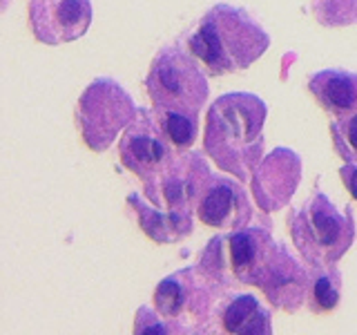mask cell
<instances>
[{
    "mask_svg": "<svg viewBox=\"0 0 357 335\" xmlns=\"http://www.w3.org/2000/svg\"><path fill=\"white\" fill-rule=\"evenodd\" d=\"M268 107L255 94L234 92L217 98L208 112L206 152L221 170L248 181L264 152Z\"/></svg>",
    "mask_w": 357,
    "mask_h": 335,
    "instance_id": "cell-1",
    "label": "cell"
},
{
    "mask_svg": "<svg viewBox=\"0 0 357 335\" xmlns=\"http://www.w3.org/2000/svg\"><path fill=\"white\" fill-rule=\"evenodd\" d=\"M271 36L245 14L230 5H215L190 36V54L215 76L241 72L268 50Z\"/></svg>",
    "mask_w": 357,
    "mask_h": 335,
    "instance_id": "cell-2",
    "label": "cell"
},
{
    "mask_svg": "<svg viewBox=\"0 0 357 335\" xmlns=\"http://www.w3.org/2000/svg\"><path fill=\"white\" fill-rule=\"evenodd\" d=\"M290 234L297 251L312 268H331L351 248L355 239V223L351 210L342 215L328 197L315 193L306 204L293 210Z\"/></svg>",
    "mask_w": 357,
    "mask_h": 335,
    "instance_id": "cell-3",
    "label": "cell"
},
{
    "mask_svg": "<svg viewBox=\"0 0 357 335\" xmlns=\"http://www.w3.org/2000/svg\"><path fill=\"white\" fill-rule=\"evenodd\" d=\"M145 87L156 110L195 112L208 98V81L197 63L176 47H165L154 56Z\"/></svg>",
    "mask_w": 357,
    "mask_h": 335,
    "instance_id": "cell-4",
    "label": "cell"
},
{
    "mask_svg": "<svg viewBox=\"0 0 357 335\" xmlns=\"http://www.w3.org/2000/svg\"><path fill=\"white\" fill-rule=\"evenodd\" d=\"M137 117L130 94L112 78H98L78 98L76 123L87 148L103 152Z\"/></svg>",
    "mask_w": 357,
    "mask_h": 335,
    "instance_id": "cell-5",
    "label": "cell"
},
{
    "mask_svg": "<svg viewBox=\"0 0 357 335\" xmlns=\"http://www.w3.org/2000/svg\"><path fill=\"white\" fill-rule=\"evenodd\" d=\"M172 148L174 145L167 139L159 114L141 112L121 139V161L128 170L150 184L174 161Z\"/></svg>",
    "mask_w": 357,
    "mask_h": 335,
    "instance_id": "cell-6",
    "label": "cell"
},
{
    "mask_svg": "<svg viewBox=\"0 0 357 335\" xmlns=\"http://www.w3.org/2000/svg\"><path fill=\"white\" fill-rule=\"evenodd\" d=\"M89 25V0H29V27L40 43H72L81 38Z\"/></svg>",
    "mask_w": 357,
    "mask_h": 335,
    "instance_id": "cell-7",
    "label": "cell"
},
{
    "mask_svg": "<svg viewBox=\"0 0 357 335\" xmlns=\"http://www.w3.org/2000/svg\"><path fill=\"white\" fill-rule=\"evenodd\" d=\"M195 204L199 219L212 228H241L252 215L243 188L221 177L208 174Z\"/></svg>",
    "mask_w": 357,
    "mask_h": 335,
    "instance_id": "cell-8",
    "label": "cell"
},
{
    "mask_svg": "<svg viewBox=\"0 0 357 335\" xmlns=\"http://www.w3.org/2000/svg\"><path fill=\"white\" fill-rule=\"evenodd\" d=\"M301 177V161L295 152L279 148L257 165L252 174V195L266 212L284 208L297 190Z\"/></svg>",
    "mask_w": 357,
    "mask_h": 335,
    "instance_id": "cell-9",
    "label": "cell"
},
{
    "mask_svg": "<svg viewBox=\"0 0 357 335\" xmlns=\"http://www.w3.org/2000/svg\"><path fill=\"white\" fill-rule=\"evenodd\" d=\"M230 266L234 277L243 284L261 286L277 246L261 228H245L230 234Z\"/></svg>",
    "mask_w": 357,
    "mask_h": 335,
    "instance_id": "cell-10",
    "label": "cell"
},
{
    "mask_svg": "<svg viewBox=\"0 0 357 335\" xmlns=\"http://www.w3.org/2000/svg\"><path fill=\"white\" fill-rule=\"evenodd\" d=\"M277 308L297 311L308 295V275L301 271L299 264L277 246L275 257L264 282L259 286Z\"/></svg>",
    "mask_w": 357,
    "mask_h": 335,
    "instance_id": "cell-11",
    "label": "cell"
},
{
    "mask_svg": "<svg viewBox=\"0 0 357 335\" xmlns=\"http://www.w3.org/2000/svg\"><path fill=\"white\" fill-rule=\"evenodd\" d=\"M310 94L335 119L357 110V74L344 70H324L312 74Z\"/></svg>",
    "mask_w": 357,
    "mask_h": 335,
    "instance_id": "cell-12",
    "label": "cell"
},
{
    "mask_svg": "<svg viewBox=\"0 0 357 335\" xmlns=\"http://www.w3.org/2000/svg\"><path fill=\"white\" fill-rule=\"evenodd\" d=\"M221 327L228 333H271V315L252 295L232 297L221 313Z\"/></svg>",
    "mask_w": 357,
    "mask_h": 335,
    "instance_id": "cell-13",
    "label": "cell"
},
{
    "mask_svg": "<svg viewBox=\"0 0 357 335\" xmlns=\"http://www.w3.org/2000/svg\"><path fill=\"white\" fill-rule=\"evenodd\" d=\"M132 206L139 208V223L141 228L150 234L154 241H174L176 237H181V234L190 232V219H181L176 215H170V217H163L161 212L156 210H150L145 206H139L137 204V195L130 197Z\"/></svg>",
    "mask_w": 357,
    "mask_h": 335,
    "instance_id": "cell-14",
    "label": "cell"
},
{
    "mask_svg": "<svg viewBox=\"0 0 357 335\" xmlns=\"http://www.w3.org/2000/svg\"><path fill=\"white\" fill-rule=\"evenodd\" d=\"M190 290H192V282H190L188 271L165 277L163 282L156 286V293H154L156 311L165 318H176L188 304Z\"/></svg>",
    "mask_w": 357,
    "mask_h": 335,
    "instance_id": "cell-15",
    "label": "cell"
},
{
    "mask_svg": "<svg viewBox=\"0 0 357 335\" xmlns=\"http://www.w3.org/2000/svg\"><path fill=\"white\" fill-rule=\"evenodd\" d=\"M159 114L161 126L167 134V139L174 145L176 150H188L190 145L195 143L197 137V126H199V117L195 112H176V110H167L161 112L156 110Z\"/></svg>",
    "mask_w": 357,
    "mask_h": 335,
    "instance_id": "cell-16",
    "label": "cell"
},
{
    "mask_svg": "<svg viewBox=\"0 0 357 335\" xmlns=\"http://www.w3.org/2000/svg\"><path fill=\"white\" fill-rule=\"evenodd\" d=\"M308 304L315 313H328L340 304V277L335 271L317 268L315 279L308 284Z\"/></svg>",
    "mask_w": 357,
    "mask_h": 335,
    "instance_id": "cell-17",
    "label": "cell"
},
{
    "mask_svg": "<svg viewBox=\"0 0 357 335\" xmlns=\"http://www.w3.org/2000/svg\"><path fill=\"white\" fill-rule=\"evenodd\" d=\"M333 141L335 150L346 163L357 161V110L333 121Z\"/></svg>",
    "mask_w": 357,
    "mask_h": 335,
    "instance_id": "cell-18",
    "label": "cell"
},
{
    "mask_svg": "<svg viewBox=\"0 0 357 335\" xmlns=\"http://www.w3.org/2000/svg\"><path fill=\"white\" fill-rule=\"evenodd\" d=\"M315 18L321 25L340 27L357 20V0H315Z\"/></svg>",
    "mask_w": 357,
    "mask_h": 335,
    "instance_id": "cell-19",
    "label": "cell"
},
{
    "mask_svg": "<svg viewBox=\"0 0 357 335\" xmlns=\"http://www.w3.org/2000/svg\"><path fill=\"white\" fill-rule=\"evenodd\" d=\"M342 179H344V186L349 188V193L353 195V199L357 201V165L351 161V163H346L342 170H340Z\"/></svg>",
    "mask_w": 357,
    "mask_h": 335,
    "instance_id": "cell-20",
    "label": "cell"
}]
</instances>
